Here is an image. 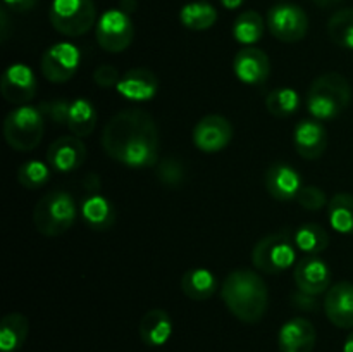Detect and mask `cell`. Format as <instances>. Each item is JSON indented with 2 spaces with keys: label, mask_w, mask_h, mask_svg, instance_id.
<instances>
[{
  "label": "cell",
  "mask_w": 353,
  "mask_h": 352,
  "mask_svg": "<svg viewBox=\"0 0 353 352\" xmlns=\"http://www.w3.org/2000/svg\"><path fill=\"white\" fill-rule=\"evenodd\" d=\"M102 147L109 157L128 168H152L159 159V128L145 110H121L107 121Z\"/></svg>",
  "instance_id": "obj_1"
},
{
  "label": "cell",
  "mask_w": 353,
  "mask_h": 352,
  "mask_svg": "<svg viewBox=\"0 0 353 352\" xmlns=\"http://www.w3.org/2000/svg\"><path fill=\"white\" fill-rule=\"evenodd\" d=\"M224 304L234 317L243 323H259L265 316L269 293L261 275L248 269L230 273L221 286Z\"/></svg>",
  "instance_id": "obj_2"
},
{
  "label": "cell",
  "mask_w": 353,
  "mask_h": 352,
  "mask_svg": "<svg viewBox=\"0 0 353 352\" xmlns=\"http://www.w3.org/2000/svg\"><path fill=\"white\" fill-rule=\"evenodd\" d=\"M352 100V86L340 72H326L310 85L307 109L317 121H330L340 116Z\"/></svg>",
  "instance_id": "obj_3"
},
{
  "label": "cell",
  "mask_w": 353,
  "mask_h": 352,
  "mask_svg": "<svg viewBox=\"0 0 353 352\" xmlns=\"http://www.w3.org/2000/svg\"><path fill=\"white\" fill-rule=\"evenodd\" d=\"M78 207L74 199L65 190H52L37 202L33 211V223L43 237H61L74 224Z\"/></svg>",
  "instance_id": "obj_4"
},
{
  "label": "cell",
  "mask_w": 353,
  "mask_h": 352,
  "mask_svg": "<svg viewBox=\"0 0 353 352\" xmlns=\"http://www.w3.org/2000/svg\"><path fill=\"white\" fill-rule=\"evenodd\" d=\"M45 116L40 107L19 106L7 114L3 121L6 141L17 152H30L43 138Z\"/></svg>",
  "instance_id": "obj_5"
},
{
  "label": "cell",
  "mask_w": 353,
  "mask_h": 352,
  "mask_svg": "<svg viewBox=\"0 0 353 352\" xmlns=\"http://www.w3.org/2000/svg\"><path fill=\"white\" fill-rule=\"evenodd\" d=\"M296 259V245L288 231L271 233L259 240L252 251V262L265 275H279L290 269Z\"/></svg>",
  "instance_id": "obj_6"
},
{
  "label": "cell",
  "mask_w": 353,
  "mask_h": 352,
  "mask_svg": "<svg viewBox=\"0 0 353 352\" xmlns=\"http://www.w3.org/2000/svg\"><path fill=\"white\" fill-rule=\"evenodd\" d=\"M50 23L65 37H81L88 33L97 21L93 0H52Z\"/></svg>",
  "instance_id": "obj_7"
},
{
  "label": "cell",
  "mask_w": 353,
  "mask_h": 352,
  "mask_svg": "<svg viewBox=\"0 0 353 352\" xmlns=\"http://www.w3.org/2000/svg\"><path fill=\"white\" fill-rule=\"evenodd\" d=\"M97 41L100 47L110 54L126 50L134 37L133 21L123 9L105 10L97 23Z\"/></svg>",
  "instance_id": "obj_8"
},
{
  "label": "cell",
  "mask_w": 353,
  "mask_h": 352,
  "mask_svg": "<svg viewBox=\"0 0 353 352\" xmlns=\"http://www.w3.org/2000/svg\"><path fill=\"white\" fill-rule=\"evenodd\" d=\"M268 28L278 40L295 43L305 38L309 31V17L296 3H276L268 12Z\"/></svg>",
  "instance_id": "obj_9"
},
{
  "label": "cell",
  "mask_w": 353,
  "mask_h": 352,
  "mask_svg": "<svg viewBox=\"0 0 353 352\" xmlns=\"http://www.w3.org/2000/svg\"><path fill=\"white\" fill-rule=\"evenodd\" d=\"M81 62V52L76 45L61 41L43 52L40 59L41 75L52 83H65L76 75Z\"/></svg>",
  "instance_id": "obj_10"
},
{
  "label": "cell",
  "mask_w": 353,
  "mask_h": 352,
  "mask_svg": "<svg viewBox=\"0 0 353 352\" xmlns=\"http://www.w3.org/2000/svg\"><path fill=\"white\" fill-rule=\"evenodd\" d=\"M193 144L199 150L214 154L228 145L233 140V126L230 121L219 114H209L202 117L193 128Z\"/></svg>",
  "instance_id": "obj_11"
},
{
  "label": "cell",
  "mask_w": 353,
  "mask_h": 352,
  "mask_svg": "<svg viewBox=\"0 0 353 352\" xmlns=\"http://www.w3.org/2000/svg\"><path fill=\"white\" fill-rule=\"evenodd\" d=\"M2 97L16 106H26L37 93V76L26 64L9 66L0 79Z\"/></svg>",
  "instance_id": "obj_12"
},
{
  "label": "cell",
  "mask_w": 353,
  "mask_h": 352,
  "mask_svg": "<svg viewBox=\"0 0 353 352\" xmlns=\"http://www.w3.org/2000/svg\"><path fill=\"white\" fill-rule=\"evenodd\" d=\"M295 283L307 295H321L331 286V269L319 255H307L295 266Z\"/></svg>",
  "instance_id": "obj_13"
},
{
  "label": "cell",
  "mask_w": 353,
  "mask_h": 352,
  "mask_svg": "<svg viewBox=\"0 0 353 352\" xmlns=\"http://www.w3.org/2000/svg\"><path fill=\"white\" fill-rule=\"evenodd\" d=\"M264 185L269 195L281 202L296 200L300 190L303 188L300 173L286 162H274L269 166L264 175Z\"/></svg>",
  "instance_id": "obj_14"
},
{
  "label": "cell",
  "mask_w": 353,
  "mask_h": 352,
  "mask_svg": "<svg viewBox=\"0 0 353 352\" xmlns=\"http://www.w3.org/2000/svg\"><path fill=\"white\" fill-rule=\"evenodd\" d=\"M233 71L245 85H262L271 75V62L261 48L245 47L234 55Z\"/></svg>",
  "instance_id": "obj_15"
},
{
  "label": "cell",
  "mask_w": 353,
  "mask_h": 352,
  "mask_svg": "<svg viewBox=\"0 0 353 352\" xmlns=\"http://www.w3.org/2000/svg\"><path fill=\"white\" fill-rule=\"evenodd\" d=\"M86 159V147L79 137H61L48 147L47 161L59 173H71L81 168Z\"/></svg>",
  "instance_id": "obj_16"
},
{
  "label": "cell",
  "mask_w": 353,
  "mask_h": 352,
  "mask_svg": "<svg viewBox=\"0 0 353 352\" xmlns=\"http://www.w3.org/2000/svg\"><path fill=\"white\" fill-rule=\"evenodd\" d=\"M326 317L338 328H353V283L340 282L330 286L324 299Z\"/></svg>",
  "instance_id": "obj_17"
},
{
  "label": "cell",
  "mask_w": 353,
  "mask_h": 352,
  "mask_svg": "<svg viewBox=\"0 0 353 352\" xmlns=\"http://www.w3.org/2000/svg\"><path fill=\"white\" fill-rule=\"evenodd\" d=\"M117 92L121 97L131 102H147L155 97L159 90V79L150 69L133 68L121 76L117 83Z\"/></svg>",
  "instance_id": "obj_18"
},
{
  "label": "cell",
  "mask_w": 353,
  "mask_h": 352,
  "mask_svg": "<svg viewBox=\"0 0 353 352\" xmlns=\"http://www.w3.org/2000/svg\"><path fill=\"white\" fill-rule=\"evenodd\" d=\"M316 340V328L305 317H293L286 321L278 335V345L281 352H312Z\"/></svg>",
  "instance_id": "obj_19"
},
{
  "label": "cell",
  "mask_w": 353,
  "mask_h": 352,
  "mask_svg": "<svg viewBox=\"0 0 353 352\" xmlns=\"http://www.w3.org/2000/svg\"><path fill=\"white\" fill-rule=\"evenodd\" d=\"M293 144L300 157L307 161L321 157L327 147V131L317 119H303L295 126Z\"/></svg>",
  "instance_id": "obj_20"
},
{
  "label": "cell",
  "mask_w": 353,
  "mask_h": 352,
  "mask_svg": "<svg viewBox=\"0 0 353 352\" xmlns=\"http://www.w3.org/2000/svg\"><path fill=\"white\" fill-rule=\"evenodd\" d=\"M79 213L86 226L92 228L93 231H105L116 223V209L112 202L100 193L85 197L79 206Z\"/></svg>",
  "instance_id": "obj_21"
},
{
  "label": "cell",
  "mask_w": 353,
  "mask_h": 352,
  "mask_svg": "<svg viewBox=\"0 0 353 352\" xmlns=\"http://www.w3.org/2000/svg\"><path fill=\"white\" fill-rule=\"evenodd\" d=\"M141 342L148 347H162L172 335V321L168 311L150 309L143 314L138 326Z\"/></svg>",
  "instance_id": "obj_22"
},
{
  "label": "cell",
  "mask_w": 353,
  "mask_h": 352,
  "mask_svg": "<svg viewBox=\"0 0 353 352\" xmlns=\"http://www.w3.org/2000/svg\"><path fill=\"white\" fill-rule=\"evenodd\" d=\"M179 285H181L183 293L188 299L196 300V302L210 299L217 292V289H219V282H217L216 275L205 268L188 269L181 276Z\"/></svg>",
  "instance_id": "obj_23"
},
{
  "label": "cell",
  "mask_w": 353,
  "mask_h": 352,
  "mask_svg": "<svg viewBox=\"0 0 353 352\" xmlns=\"http://www.w3.org/2000/svg\"><path fill=\"white\" fill-rule=\"evenodd\" d=\"M30 335V321L24 314H6L0 321V351L17 352Z\"/></svg>",
  "instance_id": "obj_24"
},
{
  "label": "cell",
  "mask_w": 353,
  "mask_h": 352,
  "mask_svg": "<svg viewBox=\"0 0 353 352\" xmlns=\"http://www.w3.org/2000/svg\"><path fill=\"white\" fill-rule=\"evenodd\" d=\"M97 114L95 106L88 99H74L69 104L68 124L65 126L74 133V137H88L97 126Z\"/></svg>",
  "instance_id": "obj_25"
},
{
  "label": "cell",
  "mask_w": 353,
  "mask_h": 352,
  "mask_svg": "<svg viewBox=\"0 0 353 352\" xmlns=\"http://www.w3.org/2000/svg\"><path fill=\"white\" fill-rule=\"evenodd\" d=\"M327 217L334 231L341 235H353V195L336 193L327 202Z\"/></svg>",
  "instance_id": "obj_26"
},
{
  "label": "cell",
  "mask_w": 353,
  "mask_h": 352,
  "mask_svg": "<svg viewBox=\"0 0 353 352\" xmlns=\"http://www.w3.org/2000/svg\"><path fill=\"white\" fill-rule=\"evenodd\" d=\"M179 21L185 28L193 31H203L209 30L210 26H214V23L217 21V10L216 7L210 6L209 2H190L186 6H183V9L179 10Z\"/></svg>",
  "instance_id": "obj_27"
},
{
  "label": "cell",
  "mask_w": 353,
  "mask_h": 352,
  "mask_svg": "<svg viewBox=\"0 0 353 352\" xmlns=\"http://www.w3.org/2000/svg\"><path fill=\"white\" fill-rule=\"evenodd\" d=\"M293 240L299 251L307 255H319L330 245V235L321 224L307 223L302 224L299 230L293 233Z\"/></svg>",
  "instance_id": "obj_28"
},
{
  "label": "cell",
  "mask_w": 353,
  "mask_h": 352,
  "mask_svg": "<svg viewBox=\"0 0 353 352\" xmlns=\"http://www.w3.org/2000/svg\"><path fill=\"white\" fill-rule=\"evenodd\" d=\"M264 19L255 10H245L234 19L233 24V37L234 40L243 45H254L264 35Z\"/></svg>",
  "instance_id": "obj_29"
},
{
  "label": "cell",
  "mask_w": 353,
  "mask_h": 352,
  "mask_svg": "<svg viewBox=\"0 0 353 352\" xmlns=\"http://www.w3.org/2000/svg\"><path fill=\"white\" fill-rule=\"evenodd\" d=\"M302 99L293 88H276L265 97V107L276 117H288L299 110Z\"/></svg>",
  "instance_id": "obj_30"
},
{
  "label": "cell",
  "mask_w": 353,
  "mask_h": 352,
  "mask_svg": "<svg viewBox=\"0 0 353 352\" xmlns=\"http://www.w3.org/2000/svg\"><path fill=\"white\" fill-rule=\"evenodd\" d=\"M331 41L353 50V9H341L333 14L327 23Z\"/></svg>",
  "instance_id": "obj_31"
},
{
  "label": "cell",
  "mask_w": 353,
  "mask_h": 352,
  "mask_svg": "<svg viewBox=\"0 0 353 352\" xmlns=\"http://www.w3.org/2000/svg\"><path fill=\"white\" fill-rule=\"evenodd\" d=\"M50 179V168L45 162L31 159L24 162L17 171V182L28 190H38L45 186Z\"/></svg>",
  "instance_id": "obj_32"
},
{
  "label": "cell",
  "mask_w": 353,
  "mask_h": 352,
  "mask_svg": "<svg viewBox=\"0 0 353 352\" xmlns=\"http://www.w3.org/2000/svg\"><path fill=\"white\" fill-rule=\"evenodd\" d=\"M157 178L162 185L169 186V188H178L179 185H183L186 178L185 166L178 159H164L157 166Z\"/></svg>",
  "instance_id": "obj_33"
},
{
  "label": "cell",
  "mask_w": 353,
  "mask_h": 352,
  "mask_svg": "<svg viewBox=\"0 0 353 352\" xmlns=\"http://www.w3.org/2000/svg\"><path fill=\"white\" fill-rule=\"evenodd\" d=\"M296 202L307 211H319L327 206V197L319 186H303L296 197Z\"/></svg>",
  "instance_id": "obj_34"
},
{
  "label": "cell",
  "mask_w": 353,
  "mask_h": 352,
  "mask_svg": "<svg viewBox=\"0 0 353 352\" xmlns=\"http://www.w3.org/2000/svg\"><path fill=\"white\" fill-rule=\"evenodd\" d=\"M69 104L71 100H50V102L40 104V110L43 113V116H47L48 119L54 121L57 124H68V114H69Z\"/></svg>",
  "instance_id": "obj_35"
},
{
  "label": "cell",
  "mask_w": 353,
  "mask_h": 352,
  "mask_svg": "<svg viewBox=\"0 0 353 352\" xmlns=\"http://www.w3.org/2000/svg\"><path fill=\"white\" fill-rule=\"evenodd\" d=\"M121 76L117 72V69L114 66L102 64L93 71V81L97 83L102 88H110V86H117Z\"/></svg>",
  "instance_id": "obj_36"
},
{
  "label": "cell",
  "mask_w": 353,
  "mask_h": 352,
  "mask_svg": "<svg viewBox=\"0 0 353 352\" xmlns=\"http://www.w3.org/2000/svg\"><path fill=\"white\" fill-rule=\"evenodd\" d=\"M38 0H3L7 9L14 10V12H26L37 6Z\"/></svg>",
  "instance_id": "obj_37"
},
{
  "label": "cell",
  "mask_w": 353,
  "mask_h": 352,
  "mask_svg": "<svg viewBox=\"0 0 353 352\" xmlns=\"http://www.w3.org/2000/svg\"><path fill=\"white\" fill-rule=\"evenodd\" d=\"M295 304L300 307V309H314L316 307V300H314V295H307V293H300V295L295 297Z\"/></svg>",
  "instance_id": "obj_38"
},
{
  "label": "cell",
  "mask_w": 353,
  "mask_h": 352,
  "mask_svg": "<svg viewBox=\"0 0 353 352\" xmlns=\"http://www.w3.org/2000/svg\"><path fill=\"white\" fill-rule=\"evenodd\" d=\"M221 3H223V7H226V9L234 10L238 9V7L243 6L245 0H221Z\"/></svg>",
  "instance_id": "obj_39"
},
{
  "label": "cell",
  "mask_w": 353,
  "mask_h": 352,
  "mask_svg": "<svg viewBox=\"0 0 353 352\" xmlns=\"http://www.w3.org/2000/svg\"><path fill=\"white\" fill-rule=\"evenodd\" d=\"M343 352H353V331L350 335L347 337V340H345V345H343Z\"/></svg>",
  "instance_id": "obj_40"
},
{
  "label": "cell",
  "mask_w": 353,
  "mask_h": 352,
  "mask_svg": "<svg viewBox=\"0 0 353 352\" xmlns=\"http://www.w3.org/2000/svg\"><path fill=\"white\" fill-rule=\"evenodd\" d=\"M312 2H316L317 6H323V7H326V6H331V3H336V2H340V0H312Z\"/></svg>",
  "instance_id": "obj_41"
}]
</instances>
